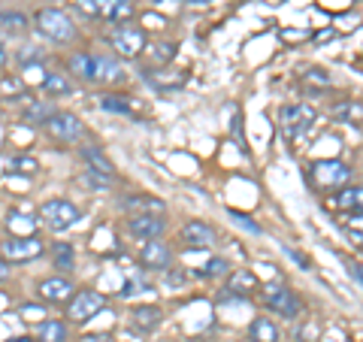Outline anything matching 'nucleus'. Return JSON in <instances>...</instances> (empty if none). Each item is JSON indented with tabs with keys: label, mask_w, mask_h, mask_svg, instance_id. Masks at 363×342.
<instances>
[{
	"label": "nucleus",
	"mask_w": 363,
	"mask_h": 342,
	"mask_svg": "<svg viewBox=\"0 0 363 342\" xmlns=\"http://www.w3.org/2000/svg\"><path fill=\"white\" fill-rule=\"evenodd\" d=\"M318 118V112L309 104H291V106H281L279 112V128L288 140H303L306 133L312 131V124Z\"/></svg>",
	"instance_id": "f257e3e1"
},
{
	"label": "nucleus",
	"mask_w": 363,
	"mask_h": 342,
	"mask_svg": "<svg viewBox=\"0 0 363 342\" xmlns=\"http://www.w3.org/2000/svg\"><path fill=\"white\" fill-rule=\"evenodd\" d=\"M79 9L91 18L112 21V25H124L136 13L133 0H79Z\"/></svg>",
	"instance_id": "f03ea898"
},
{
	"label": "nucleus",
	"mask_w": 363,
	"mask_h": 342,
	"mask_svg": "<svg viewBox=\"0 0 363 342\" xmlns=\"http://www.w3.org/2000/svg\"><path fill=\"white\" fill-rule=\"evenodd\" d=\"M33 21H37L40 33H45V37L55 40V43H70L76 37V25H73V18L67 16L64 9H55V6L40 9Z\"/></svg>",
	"instance_id": "7ed1b4c3"
},
{
	"label": "nucleus",
	"mask_w": 363,
	"mask_h": 342,
	"mask_svg": "<svg viewBox=\"0 0 363 342\" xmlns=\"http://www.w3.org/2000/svg\"><path fill=\"white\" fill-rule=\"evenodd\" d=\"M40 219L52 227V231H70V227L79 221V209L70 200H45L40 206Z\"/></svg>",
	"instance_id": "20e7f679"
},
{
	"label": "nucleus",
	"mask_w": 363,
	"mask_h": 342,
	"mask_svg": "<svg viewBox=\"0 0 363 342\" xmlns=\"http://www.w3.org/2000/svg\"><path fill=\"white\" fill-rule=\"evenodd\" d=\"M109 43L112 49H116L118 55H124V58H136L143 49H145V31L143 28H133V25H116L109 33Z\"/></svg>",
	"instance_id": "39448f33"
},
{
	"label": "nucleus",
	"mask_w": 363,
	"mask_h": 342,
	"mask_svg": "<svg viewBox=\"0 0 363 342\" xmlns=\"http://www.w3.org/2000/svg\"><path fill=\"white\" fill-rule=\"evenodd\" d=\"M45 252L40 236H13L6 243H0V255H4L9 264H21V260H33Z\"/></svg>",
	"instance_id": "423d86ee"
},
{
	"label": "nucleus",
	"mask_w": 363,
	"mask_h": 342,
	"mask_svg": "<svg viewBox=\"0 0 363 342\" xmlns=\"http://www.w3.org/2000/svg\"><path fill=\"white\" fill-rule=\"evenodd\" d=\"M104 306H106V297L100 291H82L70 300V306H67V318L76 324H85L104 309Z\"/></svg>",
	"instance_id": "0eeeda50"
},
{
	"label": "nucleus",
	"mask_w": 363,
	"mask_h": 342,
	"mask_svg": "<svg viewBox=\"0 0 363 342\" xmlns=\"http://www.w3.org/2000/svg\"><path fill=\"white\" fill-rule=\"evenodd\" d=\"M312 179L321 188H345L351 182V167L342 161H318L312 167Z\"/></svg>",
	"instance_id": "6e6552de"
},
{
	"label": "nucleus",
	"mask_w": 363,
	"mask_h": 342,
	"mask_svg": "<svg viewBox=\"0 0 363 342\" xmlns=\"http://www.w3.org/2000/svg\"><path fill=\"white\" fill-rule=\"evenodd\" d=\"M45 131L58 143H73L82 136V121H79L73 112H55V116L45 121Z\"/></svg>",
	"instance_id": "1a4fd4ad"
},
{
	"label": "nucleus",
	"mask_w": 363,
	"mask_h": 342,
	"mask_svg": "<svg viewBox=\"0 0 363 342\" xmlns=\"http://www.w3.org/2000/svg\"><path fill=\"white\" fill-rule=\"evenodd\" d=\"M37 294L45 300V303H52V306H61V303H70L76 294H73V282L70 279H64V276H52V279H43L37 285Z\"/></svg>",
	"instance_id": "9d476101"
},
{
	"label": "nucleus",
	"mask_w": 363,
	"mask_h": 342,
	"mask_svg": "<svg viewBox=\"0 0 363 342\" xmlns=\"http://www.w3.org/2000/svg\"><path fill=\"white\" fill-rule=\"evenodd\" d=\"M267 306L272 312H279L281 318H297L300 315V297L297 294H294L291 288H269V294H267Z\"/></svg>",
	"instance_id": "9b49d317"
},
{
	"label": "nucleus",
	"mask_w": 363,
	"mask_h": 342,
	"mask_svg": "<svg viewBox=\"0 0 363 342\" xmlns=\"http://www.w3.org/2000/svg\"><path fill=\"white\" fill-rule=\"evenodd\" d=\"M128 231L133 236L145 239V243H152V239H157L167 231V221L161 219V215H133V219L128 221Z\"/></svg>",
	"instance_id": "f8f14e48"
},
{
	"label": "nucleus",
	"mask_w": 363,
	"mask_h": 342,
	"mask_svg": "<svg viewBox=\"0 0 363 342\" xmlns=\"http://www.w3.org/2000/svg\"><path fill=\"white\" fill-rule=\"evenodd\" d=\"M121 79V64L109 55H91V76L88 82H116Z\"/></svg>",
	"instance_id": "ddd939ff"
},
{
	"label": "nucleus",
	"mask_w": 363,
	"mask_h": 342,
	"mask_svg": "<svg viewBox=\"0 0 363 342\" xmlns=\"http://www.w3.org/2000/svg\"><path fill=\"white\" fill-rule=\"evenodd\" d=\"M140 260H143V267H149V270H167L169 260H173V252H169V246H164L161 239H152V243L143 246Z\"/></svg>",
	"instance_id": "4468645a"
},
{
	"label": "nucleus",
	"mask_w": 363,
	"mask_h": 342,
	"mask_svg": "<svg viewBox=\"0 0 363 342\" xmlns=\"http://www.w3.org/2000/svg\"><path fill=\"white\" fill-rule=\"evenodd\" d=\"M182 239H185L191 248H209L215 243V231L206 221H188L182 227Z\"/></svg>",
	"instance_id": "2eb2a0df"
},
{
	"label": "nucleus",
	"mask_w": 363,
	"mask_h": 342,
	"mask_svg": "<svg viewBox=\"0 0 363 342\" xmlns=\"http://www.w3.org/2000/svg\"><path fill=\"white\" fill-rule=\"evenodd\" d=\"M121 206L128 212H133V215H161L164 212V200L149 197V194H130V197H124Z\"/></svg>",
	"instance_id": "dca6fc26"
},
{
	"label": "nucleus",
	"mask_w": 363,
	"mask_h": 342,
	"mask_svg": "<svg viewBox=\"0 0 363 342\" xmlns=\"http://www.w3.org/2000/svg\"><path fill=\"white\" fill-rule=\"evenodd\" d=\"M333 206L336 209H342L345 215H357V212H363V185H345L342 191L333 197Z\"/></svg>",
	"instance_id": "f3484780"
},
{
	"label": "nucleus",
	"mask_w": 363,
	"mask_h": 342,
	"mask_svg": "<svg viewBox=\"0 0 363 342\" xmlns=\"http://www.w3.org/2000/svg\"><path fill=\"white\" fill-rule=\"evenodd\" d=\"M161 309L157 306H133L130 312V324L136 330H143V333H152V330H157V324H161Z\"/></svg>",
	"instance_id": "a211bd4d"
},
{
	"label": "nucleus",
	"mask_w": 363,
	"mask_h": 342,
	"mask_svg": "<svg viewBox=\"0 0 363 342\" xmlns=\"http://www.w3.org/2000/svg\"><path fill=\"white\" fill-rule=\"evenodd\" d=\"M248 336L252 342H279V327L269 321V318H255L252 327H248Z\"/></svg>",
	"instance_id": "6ab92c4d"
},
{
	"label": "nucleus",
	"mask_w": 363,
	"mask_h": 342,
	"mask_svg": "<svg viewBox=\"0 0 363 342\" xmlns=\"http://www.w3.org/2000/svg\"><path fill=\"white\" fill-rule=\"evenodd\" d=\"M82 158H85V164H88L91 170H97V173H104V176H109V179H112V173H116L112 161L97 149V145H85V149H82Z\"/></svg>",
	"instance_id": "aec40b11"
},
{
	"label": "nucleus",
	"mask_w": 363,
	"mask_h": 342,
	"mask_svg": "<svg viewBox=\"0 0 363 342\" xmlns=\"http://www.w3.org/2000/svg\"><path fill=\"white\" fill-rule=\"evenodd\" d=\"M37 339L40 342H67V324H61V321H40L37 324Z\"/></svg>",
	"instance_id": "412c9836"
},
{
	"label": "nucleus",
	"mask_w": 363,
	"mask_h": 342,
	"mask_svg": "<svg viewBox=\"0 0 363 342\" xmlns=\"http://www.w3.org/2000/svg\"><path fill=\"white\" fill-rule=\"evenodd\" d=\"M255 288H257L255 272H248V270H236L233 276H230V294H252Z\"/></svg>",
	"instance_id": "4be33fe9"
},
{
	"label": "nucleus",
	"mask_w": 363,
	"mask_h": 342,
	"mask_svg": "<svg viewBox=\"0 0 363 342\" xmlns=\"http://www.w3.org/2000/svg\"><path fill=\"white\" fill-rule=\"evenodd\" d=\"M100 109L104 112H118V116H130L133 104L124 94H106V97H100Z\"/></svg>",
	"instance_id": "5701e85b"
},
{
	"label": "nucleus",
	"mask_w": 363,
	"mask_h": 342,
	"mask_svg": "<svg viewBox=\"0 0 363 342\" xmlns=\"http://www.w3.org/2000/svg\"><path fill=\"white\" fill-rule=\"evenodd\" d=\"M55 112H58V109H52L49 104H37V100H30V104L25 106V118L28 121H37V124H43V128H45V121H49Z\"/></svg>",
	"instance_id": "b1692460"
},
{
	"label": "nucleus",
	"mask_w": 363,
	"mask_h": 342,
	"mask_svg": "<svg viewBox=\"0 0 363 342\" xmlns=\"http://www.w3.org/2000/svg\"><path fill=\"white\" fill-rule=\"evenodd\" d=\"M9 173H18V176H33V173H40V164L33 161V158L28 155H16V158H9Z\"/></svg>",
	"instance_id": "393cba45"
},
{
	"label": "nucleus",
	"mask_w": 363,
	"mask_h": 342,
	"mask_svg": "<svg viewBox=\"0 0 363 342\" xmlns=\"http://www.w3.org/2000/svg\"><path fill=\"white\" fill-rule=\"evenodd\" d=\"M333 116L336 118H342V121H363V106L360 104H354V100H342L336 109H333Z\"/></svg>",
	"instance_id": "a878e982"
},
{
	"label": "nucleus",
	"mask_w": 363,
	"mask_h": 342,
	"mask_svg": "<svg viewBox=\"0 0 363 342\" xmlns=\"http://www.w3.org/2000/svg\"><path fill=\"white\" fill-rule=\"evenodd\" d=\"M70 70L79 79H85V82H88V76H91V55L88 52H76L73 58H70Z\"/></svg>",
	"instance_id": "bb28decb"
},
{
	"label": "nucleus",
	"mask_w": 363,
	"mask_h": 342,
	"mask_svg": "<svg viewBox=\"0 0 363 342\" xmlns=\"http://www.w3.org/2000/svg\"><path fill=\"white\" fill-rule=\"evenodd\" d=\"M43 88L49 91V94H67V91H70V82H67V76H58V73H45V79H43Z\"/></svg>",
	"instance_id": "cd10ccee"
},
{
	"label": "nucleus",
	"mask_w": 363,
	"mask_h": 342,
	"mask_svg": "<svg viewBox=\"0 0 363 342\" xmlns=\"http://www.w3.org/2000/svg\"><path fill=\"white\" fill-rule=\"evenodd\" d=\"M149 76H155L152 79L155 88H179V85H185V73H149Z\"/></svg>",
	"instance_id": "c85d7f7f"
},
{
	"label": "nucleus",
	"mask_w": 363,
	"mask_h": 342,
	"mask_svg": "<svg viewBox=\"0 0 363 342\" xmlns=\"http://www.w3.org/2000/svg\"><path fill=\"white\" fill-rule=\"evenodd\" d=\"M52 255H55V264H58L61 270H73V248L67 243H55Z\"/></svg>",
	"instance_id": "c756f323"
},
{
	"label": "nucleus",
	"mask_w": 363,
	"mask_h": 342,
	"mask_svg": "<svg viewBox=\"0 0 363 342\" xmlns=\"http://www.w3.org/2000/svg\"><path fill=\"white\" fill-rule=\"evenodd\" d=\"M0 25L6 31H25L28 28V18L21 13H0Z\"/></svg>",
	"instance_id": "7c9ffc66"
},
{
	"label": "nucleus",
	"mask_w": 363,
	"mask_h": 342,
	"mask_svg": "<svg viewBox=\"0 0 363 342\" xmlns=\"http://www.w3.org/2000/svg\"><path fill=\"white\" fill-rule=\"evenodd\" d=\"M16 61L21 67H33V64H40V49H33V45H21V49L16 52Z\"/></svg>",
	"instance_id": "2f4dec72"
},
{
	"label": "nucleus",
	"mask_w": 363,
	"mask_h": 342,
	"mask_svg": "<svg viewBox=\"0 0 363 342\" xmlns=\"http://www.w3.org/2000/svg\"><path fill=\"white\" fill-rule=\"evenodd\" d=\"M173 55H176V45H173V43L155 45V61H157V64H169V61H173Z\"/></svg>",
	"instance_id": "473e14b6"
},
{
	"label": "nucleus",
	"mask_w": 363,
	"mask_h": 342,
	"mask_svg": "<svg viewBox=\"0 0 363 342\" xmlns=\"http://www.w3.org/2000/svg\"><path fill=\"white\" fill-rule=\"evenodd\" d=\"M221 272H227V260L215 258V260H209V264L197 272V276H206V279H209V276H221Z\"/></svg>",
	"instance_id": "72a5a7b5"
},
{
	"label": "nucleus",
	"mask_w": 363,
	"mask_h": 342,
	"mask_svg": "<svg viewBox=\"0 0 363 342\" xmlns=\"http://www.w3.org/2000/svg\"><path fill=\"white\" fill-rule=\"evenodd\" d=\"M18 315L25 318V321H40V318H45V309L37 306V303H28V306H21L18 309Z\"/></svg>",
	"instance_id": "f704fd0d"
},
{
	"label": "nucleus",
	"mask_w": 363,
	"mask_h": 342,
	"mask_svg": "<svg viewBox=\"0 0 363 342\" xmlns=\"http://www.w3.org/2000/svg\"><path fill=\"white\" fill-rule=\"evenodd\" d=\"M306 82L318 85V88H327V85H330V73H324V70H309V73H306Z\"/></svg>",
	"instance_id": "c9c22d12"
},
{
	"label": "nucleus",
	"mask_w": 363,
	"mask_h": 342,
	"mask_svg": "<svg viewBox=\"0 0 363 342\" xmlns=\"http://www.w3.org/2000/svg\"><path fill=\"white\" fill-rule=\"evenodd\" d=\"M85 179H88L94 188H109V185H112V179L104 176V173H97V170H85Z\"/></svg>",
	"instance_id": "e433bc0d"
},
{
	"label": "nucleus",
	"mask_w": 363,
	"mask_h": 342,
	"mask_svg": "<svg viewBox=\"0 0 363 342\" xmlns=\"http://www.w3.org/2000/svg\"><path fill=\"white\" fill-rule=\"evenodd\" d=\"M230 219H236V221H240L242 227H248V231H252V233H260V227H257L255 221H248L245 215H240V212H230Z\"/></svg>",
	"instance_id": "4c0bfd02"
},
{
	"label": "nucleus",
	"mask_w": 363,
	"mask_h": 342,
	"mask_svg": "<svg viewBox=\"0 0 363 342\" xmlns=\"http://www.w3.org/2000/svg\"><path fill=\"white\" fill-rule=\"evenodd\" d=\"M348 227L354 233H363V212H357V215H348Z\"/></svg>",
	"instance_id": "58836bf2"
},
{
	"label": "nucleus",
	"mask_w": 363,
	"mask_h": 342,
	"mask_svg": "<svg viewBox=\"0 0 363 342\" xmlns=\"http://www.w3.org/2000/svg\"><path fill=\"white\" fill-rule=\"evenodd\" d=\"M9 272H13V264H9L6 258H0V282H6V279H9Z\"/></svg>",
	"instance_id": "ea45409f"
},
{
	"label": "nucleus",
	"mask_w": 363,
	"mask_h": 342,
	"mask_svg": "<svg viewBox=\"0 0 363 342\" xmlns=\"http://www.w3.org/2000/svg\"><path fill=\"white\" fill-rule=\"evenodd\" d=\"M0 85H4V91H13L16 94V91H21V79H4Z\"/></svg>",
	"instance_id": "a19ab883"
},
{
	"label": "nucleus",
	"mask_w": 363,
	"mask_h": 342,
	"mask_svg": "<svg viewBox=\"0 0 363 342\" xmlns=\"http://www.w3.org/2000/svg\"><path fill=\"white\" fill-rule=\"evenodd\" d=\"M185 279H188L185 272H167V282L169 285H185Z\"/></svg>",
	"instance_id": "79ce46f5"
},
{
	"label": "nucleus",
	"mask_w": 363,
	"mask_h": 342,
	"mask_svg": "<svg viewBox=\"0 0 363 342\" xmlns=\"http://www.w3.org/2000/svg\"><path fill=\"white\" fill-rule=\"evenodd\" d=\"M351 272H354V279L363 285V264H354V267H351Z\"/></svg>",
	"instance_id": "37998d69"
},
{
	"label": "nucleus",
	"mask_w": 363,
	"mask_h": 342,
	"mask_svg": "<svg viewBox=\"0 0 363 342\" xmlns=\"http://www.w3.org/2000/svg\"><path fill=\"white\" fill-rule=\"evenodd\" d=\"M185 4H194V6H206V4H212V0H185Z\"/></svg>",
	"instance_id": "c03bdc74"
},
{
	"label": "nucleus",
	"mask_w": 363,
	"mask_h": 342,
	"mask_svg": "<svg viewBox=\"0 0 363 342\" xmlns=\"http://www.w3.org/2000/svg\"><path fill=\"white\" fill-rule=\"evenodd\" d=\"M0 55H4V31H0Z\"/></svg>",
	"instance_id": "a18cd8bd"
},
{
	"label": "nucleus",
	"mask_w": 363,
	"mask_h": 342,
	"mask_svg": "<svg viewBox=\"0 0 363 342\" xmlns=\"http://www.w3.org/2000/svg\"><path fill=\"white\" fill-rule=\"evenodd\" d=\"M9 342H30L28 336H21V339H9Z\"/></svg>",
	"instance_id": "49530a36"
},
{
	"label": "nucleus",
	"mask_w": 363,
	"mask_h": 342,
	"mask_svg": "<svg viewBox=\"0 0 363 342\" xmlns=\"http://www.w3.org/2000/svg\"><path fill=\"white\" fill-rule=\"evenodd\" d=\"M354 236H357V239H360V243H363V233H354Z\"/></svg>",
	"instance_id": "de8ad7c7"
}]
</instances>
